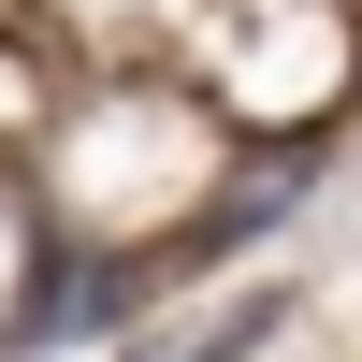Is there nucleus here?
Segmentation results:
<instances>
[{
    "mask_svg": "<svg viewBox=\"0 0 362 362\" xmlns=\"http://www.w3.org/2000/svg\"><path fill=\"white\" fill-rule=\"evenodd\" d=\"M261 334H276V305H232V319H218V334H203V348H145V362H247Z\"/></svg>",
    "mask_w": 362,
    "mask_h": 362,
    "instance_id": "1",
    "label": "nucleus"
}]
</instances>
